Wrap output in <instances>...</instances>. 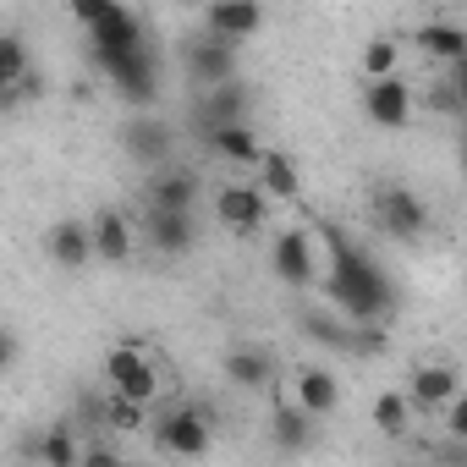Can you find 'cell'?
I'll return each instance as SVG.
<instances>
[{"label":"cell","mask_w":467,"mask_h":467,"mask_svg":"<svg viewBox=\"0 0 467 467\" xmlns=\"http://www.w3.org/2000/svg\"><path fill=\"white\" fill-rule=\"evenodd\" d=\"M154 440H160L171 456L192 462V456H203V451H209V440H214V418H209V407H198V401H182V407L160 412V423H154Z\"/></svg>","instance_id":"7a4b0ae2"},{"label":"cell","mask_w":467,"mask_h":467,"mask_svg":"<svg viewBox=\"0 0 467 467\" xmlns=\"http://www.w3.org/2000/svg\"><path fill=\"white\" fill-rule=\"evenodd\" d=\"M105 379L116 390V401H132V407H149L160 396V368L138 352V347H116L105 358Z\"/></svg>","instance_id":"8992f818"},{"label":"cell","mask_w":467,"mask_h":467,"mask_svg":"<svg viewBox=\"0 0 467 467\" xmlns=\"http://www.w3.org/2000/svg\"><path fill=\"white\" fill-rule=\"evenodd\" d=\"M220 160H231V165H259V154H265V143H259V132L248 127V121H237V127H214V132H198Z\"/></svg>","instance_id":"ffe728a7"},{"label":"cell","mask_w":467,"mask_h":467,"mask_svg":"<svg viewBox=\"0 0 467 467\" xmlns=\"http://www.w3.org/2000/svg\"><path fill=\"white\" fill-rule=\"evenodd\" d=\"M292 407H297V412H308L314 423H319V418H330V412L341 407V379H336L330 368H319V363L297 368V379H292Z\"/></svg>","instance_id":"5bb4252c"},{"label":"cell","mask_w":467,"mask_h":467,"mask_svg":"<svg viewBox=\"0 0 467 467\" xmlns=\"http://www.w3.org/2000/svg\"><path fill=\"white\" fill-rule=\"evenodd\" d=\"M363 116H368L374 127H385V132H401V127L412 121V83H407L401 72L368 83V88H363Z\"/></svg>","instance_id":"9c48e42d"},{"label":"cell","mask_w":467,"mask_h":467,"mask_svg":"<svg viewBox=\"0 0 467 467\" xmlns=\"http://www.w3.org/2000/svg\"><path fill=\"white\" fill-rule=\"evenodd\" d=\"M187 78H192V88H198V94L237 83V50L220 45V39H209V34H198V39L187 45Z\"/></svg>","instance_id":"ba28073f"},{"label":"cell","mask_w":467,"mask_h":467,"mask_svg":"<svg viewBox=\"0 0 467 467\" xmlns=\"http://www.w3.org/2000/svg\"><path fill=\"white\" fill-rule=\"evenodd\" d=\"M105 78H110V88L127 99V105H138L143 116H149V105L160 99V61H154V45H143V50H132V56H121V61H110V67H99Z\"/></svg>","instance_id":"5b68a950"},{"label":"cell","mask_w":467,"mask_h":467,"mask_svg":"<svg viewBox=\"0 0 467 467\" xmlns=\"http://www.w3.org/2000/svg\"><path fill=\"white\" fill-rule=\"evenodd\" d=\"M407 423H412L407 396H401V390H379V396H374V429H379V434H390V440H401V434H407Z\"/></svg>","instance_id":"4316f807"},{"label":"cell","mask_w":467,"mask_h":467,"mask_svg":"<svg viewBox=\"0 0 467 467\" xmlns=\"http://www.w3.org/2000/svg\"><path fill=\"white\" fill-rule=\"evenodd\" d=\"M214 220L231 231V237H254L270 220V198L254 187V182H225L214 187Z\"/></svg>","instance_id":"277c9868"},{"label":"cell","mask_w":467,"mask_h":467,"mask_svg":"<svg viewBox=\"0 0 467 467\" xmlns=\"http://www.w3.org/2000/svg\"><path fill=\"white\" fill-rule=\"evenodd\" d=\"M88 248H94V265H127L132 259V220L121 209H99L88 220Z\"/></svg>","instance_id":"9a60e30c"},{"label":"cell","mask_w":467,"mask_h":467,"mask_svg":"<svg viewBox=\"0 0 467 467\" xmlns=\"http://www.w3.org/2000/svg\"><path fill=\"white\" fill-rule=\"evenodd\" d=\"M12 363H17V336H12V330H0V374H6Z\"/></svg>","instance_id":"e575fe53"},{"label":"cell","mask_w":467,"mask_h":467,"mask_svg":"<svg viewBox=\"0 0 467 467\" xmlns=\"http://www.w3.org/2000/svg\"><path fill=\"white\" fill-rule=\"evenodd\" d=\"M149 39H143V17L138 12H127V6H116L110 0V12L88 28V56H94V67H110V61H121V56H132V50H143Z\"/></svg>","instance_id":"3957f363"},{"label":"cell","mask_w":467,"mask_h":467,"mask_svg":"<svg viewBox=\"0 0 467 467\" xmlns=\"http://www.w3.org/2000/svg\"><path fill=\"white\" fill-rule=\"evenodd\" d=\"M105 12H110V0H72V17H78L83 28H94Z\"/></svg>","instance_id":"1f68e13d"},{"label":"cell","mask_w":467,"mask_h":467,"mask_svg":"<svg viewBox=\"0 0 467 467\" xmlns=\"http://www.w3.org/2000/svg\"><path fill=\"white\" fill-rule=\"evenodd\" d=\"M78 467H127V462L116 456V445H88V451L78 456Z\"/></svg>","instance_id":"4dcf8cb0"},{"label":"cell","mask_w":467,"mask_h":467,"mask_svg":"<svg viewBox=\"0 0 467 467\" xmlns=\"http://www.w3.org/2000/svg\"><path fill=\"white\" fill-rule=\"evenodd\" d=\"M270 270H275V281H286V286H314L319 254H314V237H308V231H281V237L270 243Z\"/></svg>","instance_id":"30bf717a"},{"label":"cell","mask_w":467,"mask_h":467,"mask_svg":"<svg viewBox=\"0 0 467 467\" xmlns=\"http://www.w3.org/2000/svg\"><path fill=\"white\" fill-rule=\"evenodd\" d=\"M248 121V83H225V88H209L192 99V127L198 132H214V127H237Z\"/></svg>","instance_id":"4fadbf2b"},{"label":"cell","mask_w":467,"mask_h":467,"mask_svg":"<svg viewBox=\"0 0 467 467\" xmlns=\"http://www.w3.org/2000/svg\"><path fill=\"white\" fill-rule=\"evenodd\" d=\"M385 352V330L379 325H352V358H374Z\"/></svg>","instance_id":"f546056e"},{"label":"cell","mask_w":467,"mask_h":467,"mask_svg":"<svg viewBox=\"0 0 467 467\" xmlns=\"http://www.w3.org/2000/svg\"><path fill=\"white\" fill-rule=\"evenodd\" d=\"M198 171H187V165H165V171H154V182H149V209H165V214H192V203H198Z\"/></svg>","instance_id":"2e32d148"},{"label":"cell","mask_w":467,"mask_h":467,"mask_svg":"<svg viewBox=\"0 0 467 467\" xmlns=\"http://www.w3.org/2000/svg\"><path fill=\"white\" fill-rule=\"evenodd\" d=\"M265 28V6H254V0H225V6H209L203 12V34L220 39V45H248L254 34Z\"/></svg>","instance_id":"8fae6325"},{"label":"cell","mask_w":467,"mask_h":467,"mask_svg":"<svg viewBox=\"0 0 467 467\" xmlns=\"http://www.w3.org/2000/svg\"><path fill=\"white\" fill-rule=\"evenodd\" d=\"M401 396H407L412 412H434V407H445L451 396H462V374H456L451 363H418Z\"/></svg>","instance_id":"7c38bea8"},{"label":"cell","mask_w":467,"mask_h":467,"mask_svg":"<svg viewBox=\"0 0 467 467\" xmlns=\"http://www.w3.org/2000/svg\"><path fill=\"white\" fill-rule=\"evenodd\" d=\"M396 67H401V45H396V39H368V50H363V78L379 83V78H396Z\"/></svg>","instance_id":"f1b7e54d"},{"label":"cell","mask_w":467,"mask_h":467,"mask_svg":"<svg viewBox=\"0 0 467 467\" xmlns=\"http://www.w3.org/2000/svg\"><path fill=\"white\" fill-rule=\"evenodd\" d=\"M275 445L281 451H308L314 445V418L308 412H297V407H275Z\"/></svg>","instance_id":"484cf974"},{"label":"cell","mask_w":467,"mask_h":467,"mask_svg":"<svg viewBox=\"0 0 467 467\" xmlns=\"http://www.w3.org/2000/svg\"><path fill=\"white\" fill-rule=\"evenodd\" d=\"M303 330H308L319 347H330V352H352V325H341V319H330V314H319V308L303 314Z\"/></svg>","instance_id":"83f0119b"},{"label":"cell","mask_w":467,"mask_h":467,"mask_svg":"<svg viewBox=\"0 0 467 467\" xmlns=\"http://www.w3.org/2000/svg\"><path fill=\"white\" fill-rule=\"evenodd\" d=\"M143 237L154 254H187L192 237H198V220L192 214H165V209H149L143 214Z\"/></svg>","instance_id":"d6986e66"},{"label":"cell","mask_w":467,"mask_h":467,"mask_svg":"<svg viewBox=\"0 0 467 467\" xmlns=\"http://www.w3.org/2000/svg\"><path fill=\"white\" fill-rule=\"evenodd\" d=\"M34 72V61H28V45L17 39V34H0V94H17V99H28L23 94V78Z\"/></svg>","instance_id":"cb8c5ba5"},{"label":"cell","mask_w":467,"mask_h":467,"mask_svg":"<svg viewBox=\"0 0 467 467\" xmlns=\"http://www.w3.org/2000/svg\"><path fill=\"white\" fill-rule=\"evenodd\" d=\"M121 143H127V154H132L138 165H149V171H165V160H171V127H165L160 116H132L127 132H121Z\"/></svg>","instance_id":"e0dca14e"},{"label":"cell","mask_w":467,"mask_h":467,"mask_svg":"<svg viewBox=\"0 0 467 467\" xmlns=\"http://www.w3.org/2000/svg\"><path fill=\"white\" fill-rule=\"evenodd\" d=\"M138 412H143V407H132V401H116V396H110V423H116V429H138Z\"/></svg>","instance_id":"d6a6232c"},{"label":"cell","mask_w":467,"mask_h":467,"mask_svg":"<svg viewBox=\"0 0 467 467\" xmlns=\"http://www.w3.org/2000/svg\"><path fill=\"white\" fill-rule=\"evenodd\" d=\"M374 214H379V225L390 231L396 243H423V231H429V209L407 187H379L374 192Z\"/></svg>","instance_id":"52a82bcc"},{"label":"cell","mask_w":467,"mask_h":467,"mask_svg":"<svg viewBox=\"0 0 467 467\" xmlns=\"http://www.w3.org/2000/svg\"><path fill=\"white\" fill-rule=\"evenodd\" d=\"M45 254H50V265H61V270H88V265H94L88 220H56V225L45 231Z\"/></svg>","instance_id":"ac0fdd59"},{"label":"cell","mask_w":467,"mask_h":467,"mask_svg":"<svg viewBox=\"0 0 467 467\" xmlns=\"http://www.w3.org/2000/svg\"><path fill=\"white\" fill-rule=\"evenodd\" d=\"M225 379L237 385V390H265L275 379V363L265 347H231L225 352Z\"/></svg>","instance_id":"44dd1931"},{"label":"cell","mask_w":467,"mask_h":467,"mask_svg":"<svg viewBox=\"0 0 467 467\" xmlns=\"http://www.w3.org/2000/svg\"><path fill=\"white\" fill-rule=\"evenodd\" d=\"M254 171H259V182H254V187H259L265 198H297V187H303V182H297L292 154H281V149H265Z\"/></svg>","instance_id":"603a6c76"},{"label":"cell","mask_w":467,"mask_h":467,"mask_svg":"<svg viewBox=\"0 0 467 467\" xmlns=\"http://www.w3.org/2000/svg\"><path fill=\"white\" fill-rule=\"evenodd\" d=\"M39 462L45 467H78V456H83V445H78V434H72V423H50L45 434H39Z\"/></svg>","instance_id":"d4e9b609"},{"label":"cell","mask_w":467,"mask_h":467,"mask_svg":"<svg viewBox=\"0 0 467 467\" xmlns=\"http://www.w3.org/2000/svg\"><path fill=\"white\" fill-rule=\"evenodd\" d=\"M325 243H330V303L352 319V325H379L390 308H396V286L385 281V270L347 237V231L325 225Z\"/></svg>","instance_id":"6da1fadb"},{"label":"cell","mask_w":467,"mask_h":467,"mask_svg":"<svg viewBox=\"0 0 467 467\" xmlns=\"http://www.w3.org/2000/svg\"><path fill=\"white\" fill-rule=\"evenodd\" d=\"M445 407H451V418H445V423H451V440H462V434H467V396H451Z\"/></svg>","instance_id":"836d02e7"},{"label":"cell","mask_w":467,"mask_h":467,"mask_svg":"<svg viewBox=\"0 0 467 467\" xmlns=\"http://www.w3.org/2000/svg\"><path fill=\"white\" fill-rule=\"evenodd\" d=\"M418 45H423L429 61H445V67H462L467 61V28H456V23H423L418 28Z\"/></svg>","instance_id":"7402d4cb"}]
</instances>
